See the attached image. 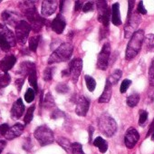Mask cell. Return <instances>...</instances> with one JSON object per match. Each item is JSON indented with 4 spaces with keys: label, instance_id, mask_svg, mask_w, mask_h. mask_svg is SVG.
<instances>
[{
    "label": "cell",
    "instance_id": "6da1fadb",
    "mask_svg": "<svg viewBox=\"0 0 154 154\" xmlns=\"http://www.w3.org/2000/svg\"><path fill=\"white\" fill-rule=\"evenodd\" d=\"M19 7L25 13L26 18L30 22V26L35 32H39L44 26L45 20L38 13L33 1H23L20 2Z\"/></svg>",
    "mask_w": 154,
    "mask_h": 154
},
{
    "label": "cell",
    "instance_id": "7a4b0ae2",
    "mask_svg": "<svg viewBox=\"0 0 154 154\" xmlns=\"http://www.w3.org/2000/svg\"><path fill=\"white\" fill-rule=\"evenodd\" d=\"M144 31L143 30H137L134 35L131 37V40L128 43L127 49H126V54H125V58L126 60L130 61L133 59L138 53L140 52L142 44L144 43Z\"/></svg>",
    "mask_w": 154,
    "mask_h": 154
},
{
    "label": "cell",
    "instance_id": "3957f363",
    "mask_svg": "<svg viewBox=\"0 0 154 154\" xmlns=\"http://www.w3.org/2000/svg\"><path fill=\"white\" fill-rule=\"evenodd\" d=\"M73 51V45L70 43H63L60 46L50 55L48 63H57L65 62L70 59Z\"/></svg>",
    "mask_w": 154,
    "mask_h": 154
},
{
    "label": "cell",
    "instance_id": "277c9868",
    "mask_svg": "<svg viewBox=\"0 0 154 154\" xmlns=\"http://www.w3.org/2000/svg\"><path fill=\"white\" fill-rule=\"evenodd\" d=\"M98 127L107 137H112L117 131V123L112 117H111L107 113H103L100 116L98 122Z\"/></svg>",
    "mask_w": 154,
    "mask_h": 154
},
{
    "label": "cell",
    "instance_id": "5b68a950",
    "mask_svg": "<svg viewBox=\"0 0 154 154\" xmlns=\"http://www.w3.org/2000/svg\"><path fill=\"white\" fill-rule=\"evenodd\" d=\"M34 135L41 146H46L48 144H51L54 140L53 131L50 128H48L46 125H42L38 127L35 131Z\"/></svg>",
    "mask_w": 154,
    "mask_h": 154
},
{
    "label": "cell",
    "instance_id": "8992f818",
    "mask_svg": "<svg viewBox=\"0 0 154 154\" xmlns=\"http://www.w3.org/2000/svg\"><path fill=\"white\" fill-rule=\"evenodd\" d=\"M141 23V17L139 13H133L128 18L127 23L124 26V37H131L137 31L138 26Z\"/></svg>",
    "mask_w": 154,
    "mask_h": 154
},
{
    "label": "cell",
    "instance_id": "52a82bcc",
    "mask_svg": "<svg viewBox=\"0 0 154 154\" xmlns=\"http://www.w3.org/2000/svg\"><path fill=\"white\" fill-rule=\"evenodd\" d=\"M32 27L29 23L25 20H21L16 26V38L20 45L26 44L29 33Z\"/></svg>",
    "mask_w": 154,
    "mask_h": 154
},
{
    "label": "cell",
    "instance_id": "ba28073f",
    "mask_svg": "<svg viewBox=\"0 0 154 154\" xmlns=\"http://www.w3.org/2000/svg\"><path fill=\"white\" fill-rule=\"evenodd\" d=\"M110 55H111V45L108 42H106L103 45V48L100 54H98V58H97V67L100 70L105 71L108 68Z\"/></svg>",
    "mask_w": 154,
    "mask_h": 154
},
{
    "label": "cell",
    "instance_id": "9c48e42d",
    "mask_svg": "<svg viewBox=\"0 0 154 154\" xmlns=\"http://www.w3.org/2000/svg\"><path fill=\"white\" fill-rule=\"evenodd\" d=\"M96 8L98 11V20L100 23L103 25V26L107 27L109 26L110 21V8L107 6L106 1H97Z\"/></svg>",
    "mask_w": 154,
    "mask_h": 154
},
{
    "label": "cell",
    "instance_id": "30bf717a",
    "mask_svg": "<svg viewBox=\"0 0 154 154\" xmlns=\"http://www.w3.org/2000/svg\"><path fill=\"white\" fill-rule=\"evenodd\" d=\"M83 69V61L80 58L73 59L70 63V75L72 77V82L76 84L78 81Z\"/></svg>",
    "mask_w": 154,
    "mask_h": 154
},
{
    "label": "cell",
    "instance_id": "8fae6325",
    "mask_svg": "<svg viewBox=\"0 0 154 154\" xmlns=\"http://www.w3.org/2000/svg\"><path fill=\"white\" fill-rule=\"evenodd\" d=\"M76 103V108H75V112L77 115L79 116H85L87 114V112L89 110L90 106V101L87 99L85 96H79L75 101Z\"/></svg>",
    "mask_w": 154,
    "mask_h": 154
},
{
    "label": "cell",
    "instance_id": "7c38bea8",
    "mask_svg": "<svg viewBox=\"0 0 154 154\" xmlns=\"http://www.w3.org/2000/svg\"><path fill=\"white\" fill-rule=\"evenodd\" d=\"M140 139L139 132L134 128H130L125 134V145L129 149H132L138 142Z\"/></svg>",
    "mask_w": 154,
    "mask_h": 154
},
{
    "label": "cell",
    "instance_id": "4fadbf2b",
    "mask_svg": "<svg viewBox=\"0 0 154 154\" xmlns=\"http://www.w3.org/2000/svg\"><path fill=\"white\" fill-rule=\"evenodd\" d=\"M56 1H54V0H45V1H43L41 13L44 17H50L56 11Z\"/></svg>",
    "mask_w": 154,
    "mask_h": 154
},
{
    "label": "cell",
    "instance_id": "5bb4252c",
    "mask_svg": "<svg viewBox=\"0 0 154 154\" xmlns=\"http://www.w3.org/2000/svg\"><path fill=\"white\" fill-rule=\"evenodd\" d=\"M65 26H66V22L62 14H58L51 24V27L53 31H54L56 34H59V35L63 32Z\"/></svg>",
    "mask_w": 154,
    "mask_h": 154
},
{
    "label": "cell",
    "instance_id": "9a60e30c",
    "mask_svg": "<svg viewBox=\"0 0 154 154\" xmlns=\"http://www.w3.org/2000/svg\"><path fill=\"white\" fill-rule=\"evenodd\" d=\"M2 17V20L9 26H17V25L21 21L19 19V17L15 13V12H11V11H4L1 15Z\"/></svg>",
    "mask_w": 154,
    "mask_h": 154
},
{
    "label": "cell",
    "instance_id": "2e32d148",
    "mask_svg": "<svg viewBox=\"0 0 154 154\" xmlns=\"http://www.w3.org/2000/svg\"><path fill=\"white\" fill-rule=\"evenodd\" d=\"M24 125L21 123H17L14 126H12L11 128H9L8 131L7 132V134L5 135L7 140H14L17 137H19L23 131H24Z\"/></svg>",
    "mask_w": 154,
    "mask_h": 154
},
{
    "label": "cell",
    "instance_id": "e0dca14e",
    "mask_svg": "<svg viewBox=\"0 0 154 154\" xmlns=\"http://www.w3.org/2000/svg\"><path fill=\"white\" fill-rule=\"evenodd\" d=\"M25 112V105L23 103V101L22 99H17L13 106H12V109H11V115L13 118L15 119H19Z\"/></svg>",
    "mask_w": 154,
    "mask_h": 154
},
{
    "label": "cell",
    "instance_id": "ac0fdd59",
    "mask_svg": "<svg viewBox=\"0 0 154 154\" xmlns=\"http://www.w3.org/2000/svg\"><path fill=\"white\" fill-rule=\"evenodd\" d=\"M16 62H17V58L15 55L13 54L7 55L1 60V62H0V69L4 72H7L15 65Z\"/></svg>",
    "mask_w": 154,
    "mask_h": 154
},
{
    "label": "cell",
    "instance_id": "d6986e66",
    "mask_svg": "<svg viewBox=\"0 0 154 154\" xmlns=\"http://www.w3.org/2000/svg\"><path fill=\"white\" fill-rule=\"evenodd\" d=\"M0 35H3L8 40V42L9 43L11 47L16 45V40H17L16 35H14L12 33V31H10L7 26H5L2 24H0Z\"/></svg>",
    "mask_w": 154,
    "mask_h": 154
},
{
    "label": "cell",
    "instance_id": "ffe728a7",
    "mask_svg": "<svg viewBox=\"0 0 154 154\" xmlns=\"http://www.w3.org/2000/svg\"><path fill=\"white\" fill-rule=\"evenodd\" d=\"M112 84L107 79L106 80V85H105V87H104V91L102 94V95L100 96L98 102L100 103H109L110 100H111V97H112Z\"/></svg>",
    "mask_w": 154,
    "mask_h": 154
},
{
    "label": "cell",
    "instance_id": "44dd1931",
    "mask_svg": "<svg viewBox=\"0 0 154 154\" xmlns=\"http://www.w3.org/2000/svg\"><path fill=\"white\" fill-rule=\"evenodd\" d=\"M112 22L114 26L122 25L121 14H120V5L119 3H114L112 8Z\"/></svg>",
    "mask_w": 154,
    "mask_h": 154
},
{
    "label": "cell",
    "instance_id": "7402d4cb",
    "mask_svg": "<svg viewBox=\"0 0 154 154\" xmlns=\"http://www.w3.org/2000/svg\"><path fill=\"white\" fill-rule=\"evenodd\" d=\"M34 70H35V64L32 62H23L20 65V70L19 72L26 76V75H29L31 72H33Z\"/></svg>",
    "mask_w": 154,
    "mask_h": 154
},
{
    "label": "cell",
    "instance_id": "603a6c76",
    "mask_svg": "<svg viewBox=\"0 0 154 154\" xmlns=\"http://www.w3.org/2000/svg\"><path fill=\"white\" fill-rule=\"evenodd\" d=\"M144 45L147 52L154 53V34H148L144 37Z\"/></svg>",
    "mask_w": 154,
    "mask_h": 154
},
{
    "label": "cell",
    "instance_id": "cb8c5ba5",
    "mask_svg": "<svg viewBox=\"0 0 154 154\" xmlns=\"http://www.w3.org/2000/svg\"><path fill=\"white\" fill-rule=\"evenodd\" d=\"M94 145L96 146L99 149L100 152H102V153H105L107 151V149H108L107 141L104 139H103L102 137L95 138V140H94Z\"/></svg>",
    "mask_w": 154,
    "mask_h": 154
},
{
    "label": "cell",
    "instance_id": "d4e9b609",
    "mask_svg": "<svg viewBox=\"0 0 154 154\" xmlns=\"http://www.w3.org/2000/svg\"><path fill=\"white\" fill-rule=\"evenodd\" d=\"M28 81L30 85L33 87L34 91L35 93L38 92V86H37V77H36V69L34 70L33 72H30V74L28 75Z\"/></svg>",
    "mask_w": 154,
    "mask_h": 154
},
{
    "label": "cell",
    "instance_id": "484cf974",
    "mask_svg": "<svg viewBox=\"0 0 154 154\" xmlns=\"http://www.w3.org/2000/svg\"><path fill=\"white\" fill-rule=\"evenodd\" d=\"M122 71L120 69L114 70V72L110 75V77L108 78V80L112 84V85H116L119 82V80L121 79V77H122Z\"/></svg>",
    "mask_w": 154,
    "mask_h": 154
},
{
    "label": "cell",
    "instance_id": "4316f807",
    "mask_svg": "<svg viewBox=\"0 0 154 154\" xmlns=\"http://www.w3.org/2000/svg\"><path fill=\"white\" fill-rule=\"evenodd\" d=\"M11 81L10 75L8 72H5L3 74H0V89L4 87H7Z\"/></svg>",
    "mask_w": 154,
    "mask_h": 154
},
{
    "label": "cell",
    "instance_id": "83f0119b",
    "mask_svg": "<svg viewBox=\"0 0 154 154\" xmlns=\"http://www.w3.org/2000/svg\"><path fill=\"white\" fill-rule=\"evenodd\" d=\"M140 102V95L138 94H133L127 98V104L130 107H135Z\"/></svg>",
    "mask_w": 154,
    "mask_h": 154
},
{
    "label": "cell",
    "instance_id": "f1b7e54d",
    "mask_svg": "<svg viewBox=\"0 0 154 154\" xmlns=\"http://www.w3.org/2000/svg\"><path fill=\"white\" fill-rule=\"evenodd\" d=\"M85 80L86 86H87L88 90H89L90 92H94V89H95V86H96V82H95V80L93 78L92 76H90V75H85Z\"/></svg>",
    "mask_w": 154,
    "mask_h": 154
},
{
    "label": "cell",
    "instance_id": "f546056e",
    "mask_svg": "<svg viewBox=\"0 0 154 154\" xmlns=\"http://www.w3.org/2000/svg\"><path fill=\"white\" fill-rule=\"evenodd\" d=\"M39 40H40V36L39 35H35V36H32L29 39V49L32 52H36L38 44H39Z\"/></svg>",
    "mask_w": 154,
    "mask_h": 154
},
{
    "label": "cell",
    "instance_id": "4dcf8cb0",
    "mask_svg": "<svg viewBox=\"0 0 154 154\" xmlns=\"http://www.w3.org/2000/svg\"><path fill=\"white\" fill-rule=\"evenodd\" d=\"M57 142H58V144H60L66 151H70V149H71V148H72V144L70 143V141H69L68 139L60 137V138H58Z\"/></svg>",
    "mask_w": 154,
    "mask_h": 154
},
{
    "label": "cell",
    "instance_id": "1f68e13d",
    "mask_svg": "<svg viewBox=\"0 0 154 154\" xmlns=\"http://www.w3.org/2000/svg\"><path fill=\"white\" fill-rule=\"evenodd\" d=\"M35 105L31 106L28 108V110L26 111V116H25V124H29L31 122V121L33 120V116H34V112H35Z\"/></svg>",
    "mask_w": 154,
    "mask_h": 154
},
{
    "label": "cell",
    "instance_id": "d6a6232c",
    "mask_svg": "<svg viewBox=\"0 0 154 154\" xmlns=\"http://www.w3.org/2000/svg\"><path fill=\"white\" fill-rule=\"evenodd\" d=\"M72 153V154H85L83 150V146L78 143V142H73L72 143V148H71Z\"/></svg>",
    "mask_w": 154,
    "mask_h": 154
},
{
    "label": "cell",
    "instance_id": "836d02e7",
    "mask_svg": "<svg viewBox=\"0 0 154 154\" xmlns=\"http://www.w3.org/2000/svg\"><path fill=\"white\" fill-rule=\"evenodd\" d=\"M44 106L46 108H50V107L54 106V98L50 93H48L44 99Z\"/></svg>",
    "mask_w": 154,
    "mask_h": 154
},
{
    "label": "cell",
    "instance_id": "e575fe53",
    "mask_svg": "<svg viewBox=\"0 0 154 154\" xmlns=\"http://www.w3.org/2000/svg\"><path fill=\"white\" fill-rule=\"evenodd\" d=\"M149 82L150 86H154V58L152 59L149 69Z\"/></svg>",
    "mask_w": 154,
    "mask_h": 154
},
{
    "label": "cell",
    "instance_id": "d590c367",
    "mask_svg": "<svg viewBox=\"0 0 154 154\" xmlns=\"http://www.w3.org/2000/svg\"><path fill=\"white\" fill-rule=\"evenodd\" d=\"M35 92L34 91V89L29 88L27 89L26 94H25V100L26 103H32L35 100Z\"/></svg>",
    "mask_w": 154,
    "mask_h": 154
},
{
    "label": "cell",
    "instance_id": "8d00e7d4",
    "mask_svg": "<svg viewBox=\"0 0 154 154\" xmlns=\"http://www.w3.org/2000/svg\"><path fill=\"white\" fill-rule=\"evenodd\" d=\"M0 48H2V50H4L6 52L9 51L11 48V45H9L8 40L1 35H0Z\"/></svg>",
    "mask_w": 154,
    "mask_h": 154
},
{
    "label": "cell",
    "instance_id": "74e56055",
    "mask_svg": "<svg viewBox=\"0 0 154 154\" xmlns=\"http://www.w3.org/2000/svg\"><path fill=\"white\" fill-rule=\"evenodd\" d=\"M55 90L58 94H67L69 91H70V88L67 85L65 84H58L55 87Z\"/></svg>",
    "mask_w": 154,
    "mask_h": 154
},
{
    "label": "cell",
    "instance_id": "f35d334b",
    "mask_svg": "<svg viewBox=\"0 0 154 154\" xmlns=\"http://www.w3.org/2000/svg\"><path fill=\"white\" fill-rule=\"evenodd\" d=\"M148 120V112L147 111L140 110V118H139V124L140 126H143Z\"/></svg>",
    "mask_w": 154,
    "mask_h": 154
},
{
    "label": "cell",
    "instance_id": "ab89813d",
    "mask_svg": "<svg viewBox=\"0 0 154 154\" xmlns=\"http://www.w3.org/2000/svg\"><path fill=\"white\" fill-rule=\"evenodd\" d=\"M131 85V81L129 80V79H125L124 81H122V85H121L120 92H121L122 94L126 93V91L128 90V88L130 87Z\"/></svg>",
    "mask_w": 154,
    "mask_h": 154
},
{
    "label": "cell",
    "instance_id": "60d3db41",
    "mask_svg": "<svg viewBox=\"0 0 154 154\" xmlns=\"http://www.w3.org/2000/svg\"><path fill=\"white\" fill-rule=\"evenodd\" d=\"M52 72H53V69L51 67L45 68V70L44 71V80L45 81L48 82V81L52 80V77H53Z\"/></svg>",
    "mask_w": 154,
    "mask_h": 154
},
{
    "label": "cell",
    "instance_id": "b9f144b4",
    "mask_svg": "<svg viewBox=\"0 0 154 154\" xmlns=\"http://www.w3.org/2000/svg\"><path fill=\"white\" fill-rule=\"evenodd\" d=\"M94 9V5L93 2H87L85 5H84V8H83V11L85 13H88V12H91Z\"/></svg>",
    "mask_w": 154,
    "mask_h": 154
},
{
    "label": "cell",
    "instance_id": "7bdbcfd3",
    "mask_svg": "<svg viewBox=\"0 0 154 154\" xmlns=\"http://www.w3.org/2000/svg\"><path fill=\"white\" fill-rule=\"evenodd\" d=\"M64 116V113L62 112V111H60V110H55L54 112H52V114H51V118H53V119H58V118H61V117H63Z\"/></svg>",
    "mask_w": 154,
    "mask_h": 154
},
{
    "label": "cell",
    "instance_id": "ee69618b",
    "mask_svg": "<svg viewBox=\"0 0 154 154\" xmlns=\"http://www.w3.org/2000/svg\"><path fill=\"white\" fill-rule=\"evenodd\" d=\"M8 130H9V127H8V124L0 125V137L5 136L7 134V132L8 131Z\"/></svg>",
    "mask_w": 154,
    "mask_h": 154
},
{
    "label": "cell",
    "instance_id": "f6af8a7d",
    "mask_svg": "<svg viewBox=\"0 0 154 154\" xmlns=\"http://www.w3.org/2000/svg\"><path fill=\"white\" fill-rule=\"evenodd\" d=\"M137 13L142 14V15H146L147 14V10H146V8L143 6V2L142 1H140V3H139L138 9H137Z\"/></svg>",
    "mask_w": 154,
    "mask_h": 154
},
{
    "label": "cell",
    "instance_id": "bcb514c9",
    "mask_svg": "<svg viewBox=\"0 0 154 154\" xmlns=\"http://www.w3.org/2000/svg\"><path fill=\"white\" fill-rule=\"evenodd\" d=\"M149 135H151V139H152V140H154V120L149 126V131H148V134L146 135V137H149Z\"/></svg>",
    "mask_w": 154,
    "mask_h": 154
},
{
    "label": "cell",
    "instance_id": "7dc6e473",
    "mask_svg": "<svg viewBox=\"0 0 154 154\" xmlns=\"http://www.w3.org/2000/svg\"><path fill=\"white\" fill-rule=\"evenodd\" d=\"M24 82H25V79L24 78H19V79H17L16 80V86H17V90L18 91H20L21 90V88H22V86H23V85H24Z\"/></svg>",
    "mask_w": 154,
    "mask_h": 154
},
{
    "label": "cell",
    "instance_id": "c3c4849f",
    "mask_svg": "<svg viewBox=\"0 0 154 154\" xmlns=\"http://www.w3.org/2000/svg\"><path fill=\"white\" fill-rule=\"evenodd\" d=\"M129 3V9H128V18L131 16V11L133 9V7H134V4H135V1L134 0H130L128 2Z\"/></svg>",
    "mask_w": 154,
    "mask_h": 154
},
{
    "label": "cell",
    "instance_id": "681fc988",
    "mask_svg": "<svg viewBox=\"0 0 154 154\" xmlns=\"http://www.w3.org/2000/svg\"><path fill=\"white\" fill-rule=\"evenodd\" d=\"M83 8H84V6H83V1H75V8H74V10H75V11H79V10H81Z\"/></svg>",
    "mask_w": 154,
    "mask_h": 154
},
{
    "label": "cell",
    "instance_id": "f907efd6",
    "mask_svg": "<svg viewBox=\"0 0 154 154\" xmlns=\"http://www.w3.org/2000/svg\"><path fill=\"white\" fill-rule=\"evenodd\" d=\"M6 145H7V142L5 140H0V153L3 151V149L6 147Z\"/></svg>",
    "mask_w": 154,
    "mask_h": 154
},
{
    "label": "cell",
    "instance_id": "816d5d0a",
    "mask_svg": "<svg viewBox=\"0 0 154 154\" xmlns=\"http://www.w3.org/2000/svg\"><path fill=\"white\" fill-rule=\"evenodd\" d=\"M88 130H89V134H90L89 136H90V140H91V139H92V136H93V133H94V127L90 126Z\"/></svg>",
    "mask_w": 154,
    "mask_h": 154
},
{
    "label": "cell",
    "instance_id": "f5cc1de1",
    "mask_svg": "<svg viewBox=\"0 0 154 154\" xmlns=\"http://www.w3.org/2000/svg\"><path fill=\"white\" fill-rule=\"evenodd\" d=\"M62 75L64 76V75H70V70H63L62 72Z\"/></svg>",
    "mask_w": 154,
    "mask_h": 154
},
{
    "label": "cell",
    "instance_id": "db71d44e",
    "mask_svg": "<svg viewBox=\"0 0 154 154\" xmlns=\"http://www.w3.org/2000/svg\"><path fill=\"white\" fill-rule=\"evenodd\" d=\"M0 121H1V112H0Z\"/></svg>",
    "mask_w": 154,
    "mask_h": 154
},
{
    "label": "cell",
    "instance_id": "11a10c76",
    "mask_svg": "<svg viewBox=\"0 0 154 154\" xmlns=\"http://www.w3.org/2000/svg\"><path fill=\"white\" fill-rule=\"evenodd\" d=\"M8 154H13V153H8Z\"/></svg>",
    "mask_w": 154,
    "mask_h": 154
},
{
    "label": "cell",
    "instance_id": "9f6ffc18",
    "mask_svg": "<svg viewBox=\"0 0 154 154\" xmlns=\"http://www.w3.org/2000/svg\"><path fill=\"white\" fill-rule=\"evenodd\" d=\"M0 2H1V1H0Z\"/></svg>",
    "mask_w": 154,
    "mask_h": 154
}]
</instances>
